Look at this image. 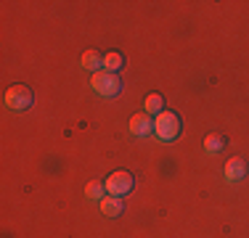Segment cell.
<instances>
[{
  "label": "cell",
  "mask_w": 249,
  "mask_h": 238,
  "mask_svg": "<svg viewBox=\"0 0 249 238\" xmlns=\"http://www.w3.org/2000/svg\"><path fill=\"white\" fill-rule=\"evenodd\" d=\"M154 135L162 143L178 140V135H180V117H178L175 111H167V109H164L162 114H157L154 117Z\"/></svg>",
  "instance_id": "cell-1"
},
{
  "label": "cell",
  "mask_w": 249,
  "mask_h": 238,
  "mask_svg": "<svg viewBox=\"0 0 249 238\" xmlns=\"http://www.w3.org/2000/svg\"><path fill=\"white\" fill-rule=\"evenodd\" d=\"M90 87L101 98H114V95L122 93V80L120 74H111V71H96L90 77Z\"/></svg>",
  "instance_id": "cell-2"
},
{
  "label": "cell",
  "mask_w": 249,
  "mask_h": 238,
  "mask_svg": "<svg viewBox=\"0 0 249 238\" xmlns=\"http://www.w3.org/2000/svg\"><path fill=\"white\" fill-rule=\"evenodd\" d=\"M104 186H106V193H109V196H117V199H122V196H127L130 190H133L135 180H133V175H130V172L117 170V172H111V175L104 180Z\"/></svg>",
  "instance_id": "cell-3"
},
{
  "label": "cell",
  "mask_w": 249,
  "mask_h": 238,
  "mask_svg": "<svg viewBox=\"0 0 249 238\" xmlns=\"http://www.w3.org/2000/svg\"><path fill=\"white\" fill-rule=\"evenodd\" d=\"M3 101H5V106H8L11 111H24V109L32 106L35 95H32V90H29L27 85H11L8 90H5Z\"/></svg>",
  "instance_id": "cell-4"
},
{
  "label": "cell",
  "mask_w": 249,
  "mask_h": 238,
  "mask_svg": "<svg viewBox=\"0 0 249 238\" xmlns=\"http://www.w3.org/2000/svg\"><path fill=\"white\" fill-rule=\"evenodd\" d=\"M130 133L135 135V138H146V135L154 133V119L151 114H146V111H141V114H135L130 119Z\"/></svg>",
  "instance_id": "cell-5"
},
{
  "label": "cell",
  "mask_w": 249,
  "mask_h": 238,
  "mask_svg": "<svg viewBox=\"0 0 249 238\" xmlns=\"http://www.w3.org/2000/svg\"><path fill=\"white\" fill-rule=\"evenodd\" d=\"M223 175H225V180H228V183L244 180V175H247V162H244V159H239V156L228 159V164L223 167Z\"/></svg>",
  "instance_id": "cell-6"
},
{
  "label": "cell",
  "mask_w": 249,
  "mask_h": 238,
  "mask_svg": "<svg viewBox=\"0 0 249 238\" xmlns=\"http://www.w3.org/2000/svg\"><path fill=\"white\" fill-rule=\"evenodd\" d=\"M101 212L106 217H120L124 212V201L117 199V196H106V199H101Z\"/></svg>",
  "instance_id": "cell-7"
},
{
  "label": "cell",
  "mask_w": 249,
  "mask_h": 238,
  "mask_svg": "<svg viewBox=\"0 0 249 238\" xmlns=\"http://www.w3.org/2000/svg\"><path fill=\"white\" fill-rule=\"evenodd\" d=\"M80 61H82V69H90L93 74H96V71H104V56H101L98 51H85Z\"/></svg>",
  "instance_id": "cell-8"
},
{
  "label": "cell",
  "mask_w": 249,
  "mask_h": 238,
  "mask_svg": "<svg viewBox=\"0 0 249 238\" xmlns=\"http://www.w3.org/2000/svg\"><path fill=\"white\" fill-rule=\"evenodd\" d=\"M124 67V58H122V53H117V51H111V53H104V71H111V74H117Z\"/></svg>",
  "instance_id": "cell-9"
},
{
  "label": "cell",
  "mask_w": 249,
  "mask_h": 238,
  "mask_svg": "<svg viewBox=\"0 0 249 238\" xmlns=\"http://www.w3.org/2000/svg\"><path fill=\"white\" fill-rule=\"evenodd\" d=\"M143 111L146 114H162L164 111V98L159 93H151L149 98L143 101Z\"/></svg>",
  "instance_id": "cell-10"
},
{
  "label": "cell",
  "mask_w": 249,
  "mask_h": 238,
  "mask_svg": "<svg viewBox=\"0 0 249 238\" xmlns=\"http://www.w3.org/2000/svg\"><path fill=\"white\" fill-rule=\"evenodd\" d=\"M85 196L90 201H98V204H101V199H106L109 193H106V186L101 180H90V183H88V188H85Z\"/></svg>",
  "instance_id": "cell-11"
},
{
  "label": "cell",
  "mask_w": 249,
  "mask_h": 238,
  "mask_svg": "<svg viewBox=\"0 0 249 238\" xmlns=\"http://www.w3.org/2000/svg\"><path fill=\"white\" fill-rule=\"evenodd\" d=\"M223 146H225V140H223V135H217V133H212V135H207V138H204V153H210V156L220 153Z\"/></svg>",
  "instance_id": "cell-12"
}]
</instances>
